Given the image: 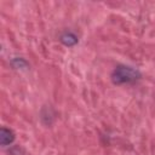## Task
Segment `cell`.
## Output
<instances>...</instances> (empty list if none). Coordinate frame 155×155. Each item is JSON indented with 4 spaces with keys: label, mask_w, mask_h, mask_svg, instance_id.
I'll use <instances>...</instances> for the list:
<instances>
[{
    "label": "cell",
    "mask_w": 155,
    "mask_h": 155,
    "mask_svg": "<svg viewBox=\"0 0 155 155\" xmlns=\"http://www.w3.org/2000/svg\"><path fill=\"white\" fill-rule=\"evenodd\" d=\"M140 76L139 71L131 68V67H126V65H119L114 69L113 74H111V80L114 84L116 85H121V84H128V82H133L136 80H138Z\"/></svg>",
    "instance_id": "1"
},
{
    "label": "cell",
    "mask_w": 155,
    "mask_h": 155,
    "mask_svg": "<svg viewBox=\"0 0 155 155\" xmlns=\"http://www.w3.org/2000/svg\"><path fill=\"white\" fill-rule=\"evenodd\" d=\"M15 140V133L12 130L6 128V127H1L0 130V143L1 145H7L11 144Z\"/></svg>",
    "instance_id": "2"
},
{
    "label": "cell",
    "mask_w": 155,
    "mask_h": 155,
    "mask_svg": "<svg viewBox=\"0 0 155 155\" xmlns=\"http://www.w3.org/2000/svg\"><path fill=\"white\" fill-rule=\"evenodd\" d=\"M59 40H61V42H62L63 45H65V46H68V47L74 46V45L78 44V36H76L74 33H70V31H67V33L62 34Z\"/></svg>",
    "instance_id": "3"
}]
</instances>
